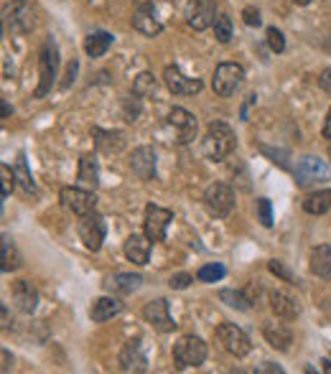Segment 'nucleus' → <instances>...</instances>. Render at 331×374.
I'll return each instance as SVG.
<instances>
[{
    "instance_id": "nucleus-4",
    "label": "nucleus",
    "mask_w": 331,
    "mask_h": 374,
    "mask_svg": "<svg viewBox=\"0 0 331 374\" xmlns=\"http://www.w3.org/2000/svg\"><path fill=\"white\" fill-rule=\"evenodd\" d=\"M209 357V346L204 339L199 336H183L178 339V344L174 346V361L178 369H189V367H202Z\"/></svg>"
},
{
    "instance_id": "nucleus-2",
    "label": "nucleus",
    "mask_w": 331,
    "mask_h": 374,
    "mask_svg": "<svg viewBox=\"0 0 331 374\" xmlns=\"http://www.w3.org/2000/svg\"><path fill=\"white\" fill-rule=\"evenodd\" d=\"M59 71V46L54 38H46L38 54V87H36L34 97H46L51 92V87L57 82Z\"/></svg>"
},
{
    "instance_id": "nucleus-34",
    "label": "nucleus",
    "mask_w": 331,
    "mask_h": 374,
    "mask_svg": "<svg viewBox=\"0 0 331 374\" xmlns=\"http://www.w3.org/2000/svg\"><path fill=\"white\" fill-rule=\"evenodd\" d=\"M133 92H135V94H141V97H150V94L155 92V79H153V74H148V71L138 74V79H135V85H133Z\"/></svg>"
},
{
    "instance_id": "nucleus-1",
    "label": "nucleus",
    "mask_w": 331,
    "mask_h": 374,
    "mask_svg": "<svg viewBox=\"0 0 331 374\" xmlns=\"http://www.w3.org/2000/svg\"><path fill=\"white\" fill-rule=\"evenodd\" d=\"M237 145V138H234V130L227 122H211L206 127V135L202 141V148H204V156L209 161H225L230 153Z\"/></svg>"
},
{
    "instance_id": "nucleus-30",
    "label": "nucleus",
    "mask_w": 331,
    "mask_h": 374,
    "mask_svg": "<svg viewBox=\"0 0 331 374\" xmlns=\"http://www.w3.org/2000/svg\"><path fill=\"white\" fill-rule=\"evenodd\" d=\"M21 268V254L15 250L13 240L3 234V245H0V270L3 273H13V270Z\"/></svg>"
},
{
    "instance_id": "nucleus-41",
    "label": "nucleus",
    "mask_w": 331,
    "mask_h": 374,
    "mask_svg": "<svg viewBox=\"0 0 331 374\" xmlns=\"http://www.w3.org/2000/svg\"><path fill=\"white\" fill-rule=\"evenodd\" d=\"M242 18H245V23L250 26V29H258V26L262 23L260 10H258V8H245V10H242Z\"/></svg>"
},
{
    "instance_id": "nucleus-5",
    "label": "nucleus",
    "mask_w": 331,
    "mask_h": 374,
    "mask_svg": "<svg viewBox=\"0 0 331 374\" xmlns=\"http://www.w3.org/2000/svg\"><path fill=\"white\" fill-rule=\"evenodd\" d=\"M204 209L214 219H227V217H230V214H232V209H234V191H232V186L222 184V181L206 186V191H204Z\"/></svg>"
},
{
    "instance_id": "nucleus-17",
    "label": "nucleus",
    "mask_w": 331,
    "mask_h": 374,
    "mask_svg": "<svg viewBox=\"0 0 331 374\" xmlns=\"http://www.w3.org/2000/svg\"><path fill=\"white\" fill-rule=\"evenodd\" d=\"M130 21H133V29L143 36H158L163 31V23L158 18V13H155L153 3H143V6L135 8Z\"/></svg>"
},
{
    "instance_id": "nucleus-26",
    "label": "nucleus",
    "mask_w": 331,
    "mask_h": 374,
    "mask_svg": "<svg viewBox=\"0 0 331 374\" xmlns=\"http://www.w3.org/2000/svg\"><path fill=\"white\" fill-rule=\"evenodd\" d=\"M303 212L306 214H314V217H321L331 209V189H316L306 194L301 201Z\"/></svg>"
},
{
    "instance_id": "nucleus-12",
    "label": "nucleus",
    "mask_w": 331,
    "mask_h": 374,
    "mask_svg": "<svg viewBox=\"0 0 331 374\" xmlns=\"http://www.w3.org/2000/svg\"><path fill=\"white\" fill-rule=\"evenodd\" d=\"M217 21V3L214 0H189L186 3V23L194 31H206Z\"/></svg>"
},
{
    "instance_id": "nucleus-35",
    "label": "nucleus",
    "mask_w": 331,
    "mask_h": 374,
    "mask_svg": "<svg viewBox=\"0 0 331 374\" xmlns=\"http://www.w3.org/2000/svg\"><path fill=\"white\" fill-rule=\"evenodd\" d=\"M13 181H15V171H10V166L8 163H3L0 166V196L8 199L10 196V191H13Z\"/></svg>"
},
{
    "instance_id": "nucleus-51",
    "label": "nucleus",
    "mask_w": 331,
    "mask_h": 374,
    "mask_svg": "<svg viewBox=\"0 0 331 374\" xmlns=\"http://www.w3.org/2000/svg\"><path fill=\"white\" fill-rule=\"evenodd\" d=\"M329 359H331V354H329Z\"/></svg>"
},
{
    "instance_id": "nucleus-8",
    "label": "nucleus",
    "mask_w": 331,
    "mask_h": 374,
    "mask_svg": "<svg viewBox=\"0 0 331 374\" xmlns=\"http://www.w3.org/2000/svg\"><path fill=\"white\" fill-rule=\"evenodd\" d=\"M3 23H6L10 34H29L34 29V8L26 0H10L3 8Z\"/></svg>"
},
{
    "instance_id": "nucleus-28",
    "label": "nucleus",
    "mask_w": 331,
    "mask_h": 374,
    "mask_svg": "<svg viewBox=\"0 0 331 374\" xmlns=\"http://www.w3.org/2000/svg\"><path fill=\"white\" fill-rule=\"evenodd\" d=\"M311 273L324 280H331V245H318L311 252Z\"/></svg>"
},
{
    "instance_id": "nucleus-39",
    "label": "nucleus",
    "mask_w": 331,
    "mask_h": 374,
    "mask_svg": "<svg viewBox=\"0 0 331 374\" xmlns=\"http://www.w3.org/2000/svg\"><path fill=\"white\" fill-rule=\"evenodd\" d=\"M268 270L273 273L275 278H281V280H286V282H293V275H290L288 268H286L281 260H270L268 262Z\"/></svg>"
},
{
    "instance_id": "nucleus-15",
    "label": "nucleus",
    "mask_w": 331,
    "mask_h": 374,
    "mask_svg": "<svg viewBox=\"0 0 331 374\" xmlns=\"http://www.w3.org/2000/svg\"><path fill=\"white\" fill-rule=\"evenodd\" d=\"M143 318H146L158 333H171L176 329V321H174V316H171V311H169V301H163V298H155V301L146 303Z\"/></svg>"
},
{
    "instance_id": "nucleus-38",
    "label": "nucleus",
    "mask_w": 331,
    "mask_h": 374,
    "mask_svg": "<svg viewBox=\"0 0 331 374\" xmlns=\"http://www.w3.org/2000/svg\"><path fill=\"white\" fill-rule=\"evenodd\" d=\"M258 217H260L262 226H273V206H270V199H258Z\"/></svg>"
},
{
    "instance_id": "nucleus-10",
    "label": "nucleus",
    "mask_w": 331,
    "mask_h": 374,
    "mask_svg": "<svg viewBox=\"0 0 331 374\" xmlns=\"http://www.w3.org/2000/svg\"><path fill=\"white\" fill-rule=\"evenodd\" d=\"M214 336H217V341L222 344V349H225L227 354H232V357H247V354H250V339H247V333L242 331L240 326L219 324Z\"/></svg>"
},
{
    "instance_id": "nucleus-45",
    "label": "nucleus",
    "mask_w": 331,
    "mask_h": 374,
    "mask_svg": "<svg viewBox=\"0 0 331 374\" xmlns=\"http://www.w3.org/2000/svg\"><path fill=\"white\" fill-rule=\"evenodd\" d=\"M10 367H13V357H8V352L3 349V372H8Z\"/></svg>"
},
{
    "instance_id": "nucleus-49",
    "label": "nucleus",
    "mask_w": 331,
    "mask_h": 374,
    "mask_svg": "<svg viewBox=\"0 0 331 374\" xmlns=\"http://www.w3.org/2000/svg\"><path fill=\"white\" fill-rule=\"evenodd\" d=\"M10 113H13V110H10V107H8V102H6V99H3V117H8V115H10Z\"/></svg>"
},
{
    "instance_id": "nucleus-14",
    "label": "nucleus",
    "mask_w": 331,
    "mask_h": 374,
    "mask_svg": "<svg viewBox=\"0 0 331 374\" xmlns=\"http://www.w3.org/2000/svg\"><path fill=\"white\" fill-rule=\"evenodd\" d=\"M163 82L169 87V92L178 94V97H194L202 92V79H191L186 74H181L178 66H166L163 69Z\"/></svg>"
},
{
    "instance_id": "nucleus-23",
    "label": "nucleus",
    "mask_w": 331,
    "mask_h": 374,
    "mask_svg": "<svg viewBox=\"0 0 331 374\" xmlns=\"http://www.w3.org/2000/svg\"><path fill=\"white\" fill-rule=\"evenodd\" d=\"M143 278L138 273H115V275L107 278L105 288L110 293H118V296H130L133 290L141 288Z\"/></svg>"
},
{
    "instance_id": "nucleus-24",
    "label": "nucleus",
    "mask_w": 331,
    "mask_h": 374,
    "mask_svg": "<svg viewBox=\"0 0 331 374\" xmlns=\"http://www.w3.org/2000/svg\"><path fill=\"white\" fill-rule=\"evenodd\" d=\"M120 311H122V303H120V301H118V298L102 296V298H97V301L92 303V308H90V318H92V321H94V324H105V321L115 318Z\"/></svg>"
},
{
    "instance_id": "nucleus-36",
    "label": "nucleus",
    "mask_w": 331,
    "mask_h": 374,
    "mask_svg": "<svg viewBox=\"0 0 331 374\" xmlns=\"http://www.w3.org/2000/svg\"><path fill=\"white\" fill-rule=\"evenodd\" d=\"M265 38H268V46L273 54H283L286 51V38H283V31L275 29V26H270L268 31H265Z\"/></svg>"
},
{
    "instance_id": "nucleus-50",
    "label": "nucleus",
    "mask_w": 331,
    "mask_h": 374,
    "mask_svg": "<svg viewBox=\"0 0 331 374\" xmlns=\"http://www.w3.org/2000/svg\"><path fill=\"white\" fill-rule=\"evenodd\" d=\"M293 3H296V6H309L311 0H293Z\"/></svg>"
},
{
    "instance_id": "nucleus-48",
    "label": "nucleus",
    "mask_w": 331,
    "mask_h": 374,
    "mask_svg": "<svg viewBox=\"0 0 331 374\" xmlns=\"http://www.w3.org/2000/svg\"><path fill=\"white\" fill-rule=\"evenodd\" d=\"M321 369H324L326 374H331V359L326 357V359H321Z\"/></svg>"
},
{
    "instance_id": "nucleus-43",
    "label": "nucleus",
    "mask_w": 331,
    "mask_h": 374,
    "mask_svg": "<svg viewBox=\"0 0 331 374\" xmlns=\"http://www.w3.org/2000/svg\"><path fill=\"white\" fill-rule=\"evenodd\" d=\"M318 87H321V89L331 97V66L321 71V77H318Z\"/></svg>"
},
{
    "instance_id": "nucleus-22",
    "label": "nucleus",
    "mask_w": 331,
    "mask_h": 374,
    "mask_svg": "<svg viewBox=\"0 0 331 374\" xmlns=\"http://www.w3.org/2000/svg\"><path fill=\"white\" fill-rule=\"evenodd\" d=\"M125 257L133 265H148L150 260V240L146 234H130L125 240Z\"/></svg>"
},
{
    "instance_id": "nucleus-29",
    "label": "nucleus",
    "mask_w": 331,
    "mask_h": 374,
    "mask_svg": "<svg viewBox=\"0 0 331 374\" xmlns=\"http://www.w3.org/2000/svg\"><path fill=\"white\" fill-rule=\"evenodd\" d=\"M113 34H107V31H97V34H90L85 38V51L87 57L92 59H99L105 57L107 51H110V46H113Z\"/></svg>"
},
{
    "instance_id": "nucleus-46",
    "label": "nucleus",
    "mask_w": 331,
    "mask_h": 374,
    "mask_svg": "<svg viewBox=\"0 0 331 374\" xmlns=\"http://www.w3.org/2000/svg\"><path fill=\"white\" fill-rule=\"evenodd\" d=\"M324 138H329L331 141V110H329V115H326V120H324Z\"/></svg>"
},
{
    "instance_id": "nucleus-11",
    "label": "nucleus",
    "mask_w": 331,
    "mask_h": 374,
    "mask_svg": "<svg viewBox=\"0 0 331 374\" xmlns=\"http://www.w3.org/2000/svg\"><path fill=\"white\" fill-rule=\"evenodd\" d=\"M174 222V212L171 209H161V206L148 204L146 206V219H143V232L150 242L166 240V229Z\"/></svg>"
},
{
    "instance_id": "nucleus-47",
    "label": "nucleus",
    "mask_w": 331,
    "mask_h": 374,
    "mask_svg": "<svg viewBox=\"0 0 331 374\" xmlns=\"http://www.w3.org/2000/svg\"><path fill=\"white\" fill-rule=\"evenodd\" d=\"M0 313H3V329H8V326H10V321H8V305L6 303L0 305Z\"/></svg>"
},
{
    "instance_id": "nucleus-21",
    "label": "nucleus",
    "mask_w": 331,
    "mask_h": 374,
    "mask_svg": "<svg viewBox=\"0 0 331 374\" xmlns=\"http://www.w3.org/2000/svg\"><path fill=\"white\" fill-rule=\"evenodd\" d=\"M270 308H273L275 316L283 318V321H293V318H298V313H301L298 301L293 296H288L286 290H273V293H270Z\"/></svg>"
},
{
    "instance_id": "nucleus-31",
    "label": "nucleus",
    "mask_w": 331,
    "mask_h": 374,
    "mask_svg": "<svg viewBox=\"0 0 331 374\" xmlns=\"http://www.w3.org/2000/svg\"><path fill=\"white\" fill-rule=\"evenodd\" d=\"M219 301L227 303L230 308H237V311H250V305H253V298H247L242 290H219Z\"/></svg>"
},
{
    "instance_id": "nucleus-40",
    "label": "nucleus",
    "mask_w": 331,
    "mask_h": 374,
    "mask_svg": "<svg viewBox=\"0 0 331 374\" xmlns=\"http://www.w3.org/2000/svg\"><path fill=\"white\" fill-rule=\"evenodd\" d=\"M191 282H194V278H191L189 273H176V275H171L169 288L171 290H183V288H189Z\"/></svg>"
},
{
    "instance_id": "nucleus-42",
    "label": "nucleus",
    "mask_w": 331,
    "mask_h": 374,
    "mask_svg": "<svg viewBox=\"0 0 331 374\" xmlns=\"http://www.w3.org/2000/svg\"><path fill=\"white\" fill-rule=\"evenodd\" d=\"M77 66L79 64L71 59V64H69V69H66V79L62 82V89H69L71 85H74V79H77Z\"/></svg>"
},
{
    "instance_id": "nucleus-20",
    "label": "nucleus",
    "mask_w": 331,
    "mask_h": 374,
    "mask_svg": "<svg viewBox=\"0 0 331 374\" xmlns=\"http://www.w3.org/2000/svg\"><path fill=\"white\" fill-rule=\"evenodd\" d=\"M92 138H94L97 150L105 153V156H118L125 148V133H120V130H99V127H92Z\"/></svg>"
},
{
    "instance_id": "nucleus-37",
    "label": "nucleus",
    "mask_w": 331,
    "mask_h": 374,
    "mask_svg": "<svg viewBox=\"0 0 331 374\" xmlns=\"http://www.w3.org/2000/svg\"><path fill=\"white\" fill-rule=\"evenodd\" d=\"M15 178L21 181V186L26 191H36V184H34V178H31V173L26 171V163H23V156L18 158V166H15Z\"/></svg>"
},
{
    "instance_id": "nucleus-44",
    "label": "nucleus",
    "mask_w": 331,
    "mask_h": 374,
    "mask_svg": "<svg viewBox=\"0 0 331 374\" xmlns=\"http://www.w3.org/2000/svg\"><path fill=\"white\" fill-rule=\"evenodd\" d=\"M255 372H258V374H283V369L278 367V364H273V361H265V364H262V367H258Z\"/></svg>"
},
{
    "instance_id": "nucleus-32",
    "label": "nucleus",
    "mask_w": 331,
    "mask_h": 374,
    "mask_svg": "<svg viewBox=\"0 0 331 374\" xmlns=\"http://www.w3.org/2000/svg\"><path fill=\"white\" fill-rule=\"evenodd\" d=\"M234 36V29H232V18L227 13H219L217 21H214V38H217L219 43H230Z\"/></svg>"
},
{
    "instance_id": "nucleus-18",
    "label": "nucleus",
    "mask_w": 331,
    "mask_h": 374,
    "mask_svg": "<svg viewBox=\"0 0 331 374\" xmlns=\"http://www.w3.org/2000/svg\"><path fill=\"white\" fill-rule=\"evenodd\" d=\"M130 171L141 181H153L155 178V150L150 145H141L130 156Z\"/></svg>"
},
{
    "instance_id": "nucleus-33",
    "label": "nucleus",
    "mask_w": 331,
    "mask_h": 374,
    "mask_svg": "<svg viewBox=\"0 0 331 374\" xmlns=\"http://www.w3.org/2000/svg\"><path fill=\"white\" fill-rule=\"evenodd\" d=\"M225 275H227L225 265H219V262H209V265H204V268H199L197 280L199 282H219Z\"/></svg>"
},
{
    "instance_id": "nucleus-19",
    "label": "nucleus",
    "mask_w": 331,
    "mask_h": 374,
    "mask_svg": "<svg viewBox=\"0 0 331 374\" xmlns=\"http://www.w3.org/2000/svg\"><path fill=\"white\" fill-rule=\"evenodd\" d=\"M10 296H13V303L18 305V311L29 313V316L38 305V290L31 280H15L13 288H10Z\"/></svg>"
},
{
    "instance_id": "nucleus-27",
    "label": "nucleus",
    "mask_w": 331,
    "mask_h": 374,
    "mask_svg": "<svg viewBox=\"0 0 331 374\" xmlns=\"http://www.w3.org/2000/svg\"><path fill=\"white\" fill-rule=\"evenodd\" d=\"M262 336H265V341H268L273 349H278V352H288L290 341H293V333L281 324H265L262 326Z\"/></svg>"
},
{
    "instance_id": "nucleus-9",
    "label": "nucleus",
    "mask_w": 331,
    "mask_h": 374,
    "mask_svg": "<svg viewBox=\"0 0 331 374\" xmlns=\"http://www.w3.org/2000/svg\"><path fill=\"white\" fill-rule=\"evenodd\" d=\"M105 237H107V224L97 212L79 217V240L85 242V247L90 252H99Z\"/></svg>"
},
{
    "instance_id": "nucleus-7",
    "label": "nucleus",
    "mask_w": 331,
    "mask_h": 374,
    "mask_svg": "<svg viewBox=\"0 0 331 374\" xmlns=\"http://www.w3.org/2000/svg\"><path fill=\"white\" fill-rule=\"evenodd\" d=\"M59 199H62L64 209H69V212L77 214V217H85V214H92L97 209L94 191L85 189V186H66V189H62Z\"/></svg>"
},
{
    "instance_id": "nucleus-25",
    "label": "nucleus",
    "mask_w": 331,
    "mask_h": 374,
    "mask_svg": "<svg viewBox=\"0 0 331 374\" xmlns=\"http://www.w3.org/2000/svg\"><path fill=\"white\" fill-rule=\"evenodd\" d=\"M77 181H79V186H85V189H92V191L99 186V163L92 153H87V156L79 158Z\"/></svg>"
},
{
    "instance_id": "nucleus-6",
    "label": "nucleus",
    "mask_w": 331,
    "mask_h": 374,
    "mask_svg": "<svg viewBox=\"0 0 331 374\" xmlns=\"http://www.w3.org/2000/svg\"><path fill=\"white\" fill-rule=\"evenodd\" d=\"M245 82V69L240 64L234 62H222L214 69V79H211V89L219 94V97H232L240 85Z\"/></svg>"
},
{
    "instance_id": "nucleus-13",
    "label": "nucleus",
    "mask_w": 331,
    "mask_h": 374,
    "mask_svg": "<svg viewBox=\"0 0 331 374\" xmlns=\"http://www.w3.org/2000/svg\"><path fill=\"white\" fill-rule=\"evenodd\" d=\"M169 125L174 127V133H176V143L178 145H189L191 141H197V117L189 113V110H183V107H174L169 113Z\"/></svg>"
},
{
    "instance_id": "nucleus-3",
    "label": "nucleus",
    "mask_w": 331,
    "mask_h": 374,
    "mask_svg": "<svg viewBox=\"0 0 331 374\" xmlns=\"http://www.w3.org/2000/svg\"><path fill=\"white\" fill-rule=\"evenodd\" d=\"M293 178L298 189H314V186L331 181V166L318 156H303L293 168Z\"/></svg>"
},
{
    "instance_id": "nucleus-16",
    "label": "nucleus",
    "mask_w": 331,
    "mask_h": 374,
    "mask_svg": "<svg viewBox=\"0 0 331 374\" xmlns=\"http://www.w3.org/2000/svg\"><path fill=\"white\" fill-rule=\"evenodd\" d=\"M120 369H122V372H135V374L148 372V357H146V349H143L141 339L127 341V344L122 346Z\"/></svg>"
}]
</instances>
